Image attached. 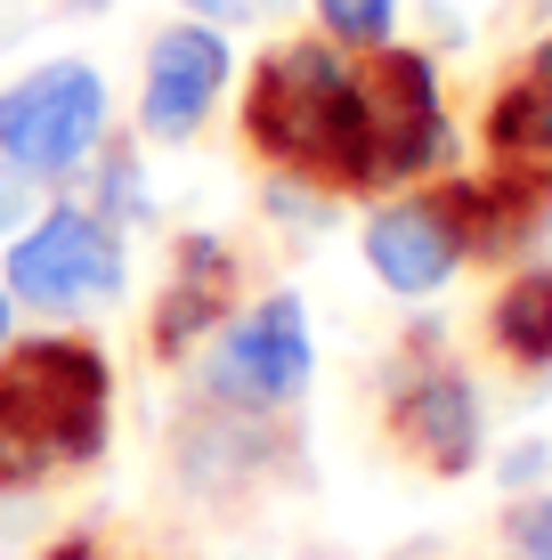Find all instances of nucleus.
Instances as JSON below:
<instances>
[{
    "label": "nucleus",
    "mask_w": 552,
    "mask_h": 560,
    "mask_svg": "<svg viewBox=\"0 0 552 560\" xmlns=\"http://www.w3.org/2000/svg\"><path fill=\"white\" fill-rule=\"evenodd\" d=\"M106 358L73 334L16 341L0 358V488H33V479L90 463L106 447Z\"/></svg>",
    "instance_id": "obj_2"
},
{
    "label": "nucleus",
    "mask_w": 552,
    "mask_h": 560,
    "mask_svg": "<svg viewBox=\"0 0 552 560\" xmlns=\"http://www.w3.org/2000/svg\"><path fill=\"white\" fill-rule=\"evenodd\" d=\"M9 293H25L33 308H90L122 293V244L90 211H49L25 244H9Z\"/></svg>",
    "instance_id": "obj_6"
},
{
    "label": "nucleus",
    "mask_w": 552,
    "mask_h": 560,
    "mask_svg": "<svg viewBox=\"0 0 552 560\" xmlns=\"http://www.w3.org/2000/svg\"><path fill=\"white\" fill-rule=\"evenodd\" d=\"M227 301H236V253H227L220 236H179V253H171V284L155 301V350L163 358H187L196 350V334H212L227 317Z\"/></svg>",
    "instance_id": "obj_10"
},
{
    "label": "nucleus",
    "mask_w": 552,
    "mask_h": 560,
    "mask_svg": "<svg viewBox=\"0 0 552 560\" xmlns=\"http://www.w3.org/2000/svg\"><path fill=\"white\" fill-rule=\"evenodd\" d=\"M106 122V82L90 66H42L16 90H0V154L25 179H57L98 147Z\"/></svg>",
    "instance_id": "obj_3"
},
{
    "label": "nucleus",
    "mask_w": 552,
    "mask_h": 560,
    "mask_svg": "<svg viewBox=\"0 0 552 560\" xmlns=\"http://www.w3.org/2000/svg\"><path fill=\"white\" fill-rule=\"evenodd\" d=\"M390 9H398V0H317V16H326V33L341 49H383Z\"/></svg>",
    "instance_id": "obj_14"
},
{
    "label": "nucleus",
    "mask_w": 552,
    "mask_h": 560,
    "mask_svg": "<svg viewBox=\"0 0 552 560\" xmlns=\"http://www.w3.org/2000/svg\"><path fill=\"white\" fill-rule=\"evenodd\" d=\"M309 382V317H301L293 293H277L269 308L236 325L212 358V390L227 407H284V398Z\"/></svg>",
    "instance_id": "obj_7"
},
{
    "label": "nucleus",
    "mask_w": 552,
    "mask_h": 560,
    "mask_svg": "<svg viewBox=\"0 0 552 560\" xmlns=\"http://www.w3.org/2000/svg\"><path fill=\"white\" fill-rule=\"evenodd\" d=\"M512 545H520V560H552V495L512 520Z\"/></svg>",
    "instance_id": "obj_15"
},
{
    "label": "nucleus",
    "mask_w": 552,
    "mask_h": 560,
    "mask_svg": "<svg viewBox=\"0 0 552 560\" xmlns=\"http://www.w3.org/2000/svg\"><path fill=\"white\" fill-rule=\"evenodd\" d=\"M187 9H203V16H252V0H187Z\"/></svg>",
    "instance_id": "obj_16"
},
{
    "label": "nucleus",
    "mask_w": 552,
    "mask_h": 560,
    "mask_svg": "<svg viewBox=\"0 0 552 560\" xmlns=\"http://www.w3.org/2000/svg\"><path fill=\"white\" fill-rule=\"evenodd\" d=\"M423 203L439 211V228L455 236L463 260H512V253H528V236L552 220V163H537V154H496V171L447 179V187H431Z\"/></svg>",
    "instance_id": "obj_4"
},
{
    "label": "nucleus",
    "mask_w": 552,
    "mask_h": 560,
    "mask_svg": "<svg viewBox=\"0 0 552 560\" xmlns=\"http://www.w3.org/2000/svg\"><path fill=\"white\" fill-rule=\"evenodd\" d=\"M488 147L552 163V42H537L528 66L496 90V106H488Z\"/></svg>",
    "instance_id": "obj_12"
},
{
    "label": "nucleus",
    "mask_w": 552,
    "mask_h": 560,
    "mask_svg": "<svg viewBox=\"0 0 552 560\" xmlns=\"http://www.w3.org/2000/svg\"><path fill=\"white\" fill-rule=\"evenodd\" d=\"M0 341H9V293H0Z\"/></svg>",
    "instance_id": "obj_17"
},
{
    "label": "nucleus",
    "mask_w": 552,
    "mask_h": 560,
    "mask_svg": "<svg viewBox=\"0 0 552 560\" xmlns=\"http://www.w3.org/2000/svg\"><path fill=\"white\" fill-rule=\"evenodd\" d=\"M366 260H374V277H383L390 293H439L463 253H455V236L439 228V211L414 196V203L374 211V228H366Z\"/></svg>",
    "instance_id": "obj_11"
},
{
    "label": "nucleus",
    "mask_w": 552,
    "mask_h": 560,
    "mask_svg": "<svg viewBox=\"0 0 552 560\" xmlns=\"http://www.w3.org/2000/svg\"><path fill=\"white\" fill-rule=\"evenodd\" d=\"M244 139L260 163L293 171V179L366 196L374 187V147H366V82L333 42H293L260 57L252 90H244Z\"/></svg>",
    "instance_id": "obj_1"
},
{
    "label": "nucleus",
    "mask_w": 552,
    "mask_h": 560,
    "mask_svg": "<svg viewBox=\"0 0 552 560\" xmlns=\"http://www.w3.org/2000/svg\"><path fill=\"white\" fill-rule=\"evenodd\" d=\"M390 431L407 455H423L431 471H471L480 463V398H471L463 374H447V365H431V374H414L407 390L390 398Z\"/></svg>",
    "instance_id": "obj_8"
},
{
    "label": "nucleus",
    "mask_w": 552,
    "mask_h": 560,
    "mask_svg": "<svg viewBox=\"0 0 552 560\" xmlns=\"http://www.w3.org/2000/svg\"><path fill=\"white\" fill-rule=\"evenodd\" d=\"M357 82H366L374 187L423 179V171L447 154V106H439V82H431V57H414V49H374L366 66H357Z\"/></svg>",
    "instance_id": "obj_5"
},
{
    "label": "nucleus",
    "mask_w": 552,
    "mask_h": 560,
    "mask_svg": "<svg viewBox=\"0 0 552 560\" xmlns=\"http://www.w3.org/2000/svg\"><path fill=\"white\" fill-rule=\"evenodd\" d=\"M488 334L512 365H552V268H520L488 308Z\"/></svg>",
    "instance_id": "obj_13"
},
{
    "label": "nucleus",
    "mask_w": 552,
    "mask_h": 560,
    "mask_svg": "<svg viewBox=\"0 0 552 560\" xmlns=\"http://www.w3.org/2000/svg\"><path fill=\"white\" fill-rule=\"evenodd\" d=\"M220 82H227V42L220 33H203V25H171L155 49H146V130L155 139H179V130H196L203 122V106L220 98Z\"/></svg>",
    "instance_id": "obj_9"
}]
</instances>
